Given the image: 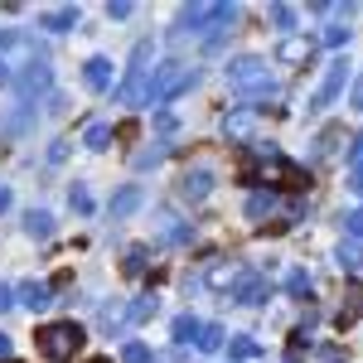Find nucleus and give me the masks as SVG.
Wrapping results in <instances>:
<instances>
[{"label": "nucleus", "mask_w": 363, "mask_h": 363, "mask_svg": "<svg viewBox=\"0 0 363 363\" xmlns=\"http://www.w3.org/2000/svg\"><path fill=\"white\" fill-rule=\"evenodd\" d=\"M242 179L247 184H277V189H296V194H306L310 189V174L301 165H291L286 155H262L257 165H242Z\"/></svg>", "instance_id": "obj_1"}, {"label": "nucleus", "mask_w": 363, "mask_h": 363, "mask_svg": "<svg viewBox=\"0 0 363 363\" xmlns=\"http://www.w3.org/2000/svg\"><path fill=\"white\" fill-rule=\"evenodd\" d=\"M34 344H39L44 363H68L83 349V325H78V320H49V325H39Z\"/></svg>", "instance_id": "obj_2"}, {"label": "nucleus", "mask_w": 363, "mask_h": 363, "mask_svg": "<svg viewBox=\"0 0 363 363\" xmlns=\"http://www.w3.org/2000/svg\"><path fill=\"white\" fill-rule=\"evenodd\" d=\"M199 83V68H189V63H160L155 73H150V107H165V102H174V97H184L189 87Z\"/></svg>", "instance_id": "obj_3"}, {"label": "nucleus", "mask_w": 363, "mask_h": 363, "mask_svg": "<svg viewBox=\"0 0 363 363\" xmlns=\"http://www.w3.org/2000/svg\"><path fill=\"white\" fill-rule=\"evenodd\" d=\"M228 83L238 87V92H257V97H267L272 92V73H267V63L262 58H233L228 63Z\"/></svg>", "instance_id": "obj_4"}, {"label": "nucleus", "mask_w": 363, "mask_h": 363, "mask_svg": "<svg viewBox=\"0 0 363 363\" xmlns=\"http://www.w3.org/2000/svg\"><path fill=\"white\" fill-rule=\"evenodd\" d=\"M54 87V68H49V58H34L25 63L20 73H15V92H20V102H34L39 92H49Z\"/></svg>", "instance_id": "obj_5"}, {"label": "nucleus", "mask_w": 363, "mask_h": 363, "mask_svg": "<svg viewBox=\"0 0 363 363\" xmlns=\"http://www.w3.org/2000/svg\"><path fill=\"white\" fill-rule=\"evenodd\" d=\"M116 102L121 107H150V68H131L126 83L116 87Z\"/></svg>", "instance_id": "obj_6"}, {"label": "nucleus", "mask_w": 363, "mask_h": 363, "mask_svg": "<svg viewBox=\"0 0 363 363\" xmlns=\"http://www.w3.org/2000/svg\"><path fill=\"white\" fill-rule=\"evenodd\" d=\"M344 83H349V63L335 58V63H330V73H325V83H320V92H315V112H320V107H330L339 92H344Z\"/></svg>", "instance_id": "obj_7"}, {"label": "nucleus", "mask_w": 363, "mask_h": 363, "mask_svg": "<svg viewBox=\"0 0 363 363\" xmlns=\"http://www.w3.org/2000/svg\"><path fill=\"white\" fill-rule=\"evenodd\" d=\"M315 54H320V44L315 39H301V34H286L281 49H277L281 63H315Z\"/></svg>", "instance_id": "obj_8"}, {"label": "nucleus", "mask_w": 363, "mask_h": 363, "mask_svg": "<svg viewBox=\"0 0 363 363\" xmlns=\"http://www.w3.org/2000/svg\"><path fill=\"white\" fill-rule=\"evenodd\" d=\"M15 306H25V310L54 306V286H44V281H25V286L15 291Z\"/></svg>", "instance_id": "obj_9"}, {"label": "nucleus", "mask_w": 363, "mask_h": 363, "mask_svg": "<svg viewBox=\"0 0 363 363\" xmlns=\"http://www.w3.org/2000/svg\"><path fill=\"white\" fill-rule=\"evenodd\" d=\"M233 301H238V306H262V301H267V281L252 277V272H242L238 286H233Z\"/></svg>", "instance_id": "obj_10"}, {"label": "nucleus", "mask_w": 363, "mask_h": 363, "mask_svg": "<svg viewBox=\"0 0 363 363\" xmlns=\"http://www.w3.org/2000/svg\"><path fill=\"white\" fill-rule=\"evenodd\" d=\"M252 126H257V112H252V107H238V112L223 116L228 140H252Z\"/></svg>", "instance_id": "obj_11"}, {"label": "nucleus", "mask_w": 363, "mask_h": 363, "mask_svg": "<svg viewBox=\"0 0 363 363\" xmlns=\"http://www.w3.org/2000/svg\"><path fill=\"white\" fill-rule=\"evenodd\" d=\"M83 83L92 92H107L112 87V58H87L83 63Z\"/></svg>", "instance_id": "obj_12"}, {"label": "nucleus", "mask_w": 363, "mask_h": 363, "mask_svg": "<svg viewBox=\"0 0 363 363\" xmlns=\"http://www.w3.org/2000/svg\"><path fill=\"white\" fill-rule=\"evenodd\" d=\"M208 189H213V174L208 169H184V179H179V194L184 199H208Z\"/></svg>", "instance_id": "obj_13"}, {"label": "nucleus", "mask_w": 363, "mask_h": 363, "mask_svg": "<svg viewBox=\"0 0 363 363\" xmlns=\"http://www.w3.org/2000/svg\"><path fill=\"white\" fill-rule=\"evenodd\" d=\"M238 277H242V267H238V262H213V267L203 272V281H208L213 291H233Z\"/></svg>", "instance_id": "obj_14"}, {"label": "nucleus", "mask_w": 363, "mask_h": 363, "mask_svg": "<svg viewBox=\"0 0 363 363\" xmlns=\"http://www.w3.org/2000/svg\"><path fill=\"white\" fill-rule=\"evenodd\" d=\"M277 208H281V203H277V194H272V189H257V194L247 199V218H252V223H262V218H272Z\"/></svg>", "instance_id": "obj_15"}, {"label": "nucleus", "mask_w": 363, "mask_h": 363, "mask_svg": "<svg viewBox=\"0 0 363 363\" xmlns=\"http://www.w3.org/2000/svg\"><path fill=\"white\" fill-rule=\"evenodd\" d=\"M44 29H54V34H63V29H73L78 25V5H58V10H49L44 20H39Z\"/></svg>", "instance_id": "obj_16"}, {"label": "nucleus", "mask_w": 363, "mask_h": 363, "mask_svg": "<svg viewBox=\"0 0 363 363\" xmlns=\"http://www.w3.org/2000/svg\"><path fill=\"white\" fill-rule=\"evenodd\" d=\"M121 272H126V277H145V272H150V247H126Z\"/></svg>", "instance_id": "obj_17"}, {"label": "nucleus", "mask_w": 363, "mask_h": 363, "mask_svg": "<svg viewBox=\"0 0 363 363\" xmlns=\"http://www.w3.org/2000/svg\"><path fill=\"white\" fill-rule=\"evenodd\" d=\"M199 349H203V354H218V349H223L228 344V335H223V325H199V339H194Z\"/></svg>", "instance_id": "obj_18"}, {"label": "nucleus", "mask_w": 363, "mask_h": 363, "mask_svg": "<svg viewBox=\"0 0 363 363\" xmlns=\"http://www.w3.org/2000/svg\"><path fill=\"white\" fill-rule=\"evenodd\" d=\"M136 208H140V189H136V184H126V189L112 199V218H126V213H136Z\"/></svg>", "instance_id": "obj_19"}, {"label": "nucleus", "mask_w": 363, "mask_h": 363, "mask_svg": "<svg viewBox=\"0 0 363 363\" xmlns=\"http://www.w3.org/2000/svg\"><path fill=\"white\" fill-rule=\"evenodd\" d=\"M228 354H233L238 363H247V359H257V354H262V344H257V339H247V335H233V339H228Z\"/></svg>", "instance_id": "obj_20"}, {"label": "nucleus", "mask_w": 363, "mask_h": 363, "mask_svg": "<svg viewBox=\"0 0 363 363\" xmlns=\"http://www.w3.org/2000/svg\"><path fill=\"white\" fill-rule=\"evenodd\" d=\"M25 233L29 238H49V233H54V218H49L44 208H29L25 213Z\"/></svg>", "instance_id": "obj_21"}, {"label": "nucleus", "mask_w": 363, "mask_h": 363, "mask_svg": "<svg viewBox=\"0 0 363 363\" xmlns=\"http://www.w3.org/2000/svg\"><path fill=\"white\" fill-rule=\"evenodd\" d=\"M112 126H102V121H92V126H87V136H83V145L87 150H107V145H112Z\"/></svg>", "instance_id": "obj_22"}, {"label": "nucleus", "mask_w": 363, "mask_h": 363, "mask_svg": "<svg viewBox=\"0 0 363 363\" xmlns=\"http://www.w3.org/2000/svg\"><path fill=\"white\" fill-rule=\"evenodd\" d=\"M359 315H363V286H359V281H349V291H344V325L359 320Z\"/></svg>", "instance_id": "obj_23"}, {"label": "nucleus", "mask_w": 363, "mask_h": 363, "mask_svg": "<svg viewBox=\"0 0 363 363\" xmlns=\"http://www.w3.org/2000/svg\"><path fill=\"white\" fill-rule=\"evenodd\" d=\"M165 155H169V145H160V140H155L150 150H136V160H131V165H136V169H150V165H160Z\"/></svg>", "instance_id": "obj_24"}, {"label": "nucleus", "mask_w": 363, "mask_h": 363, "mask_svg": "<svg viewBox=\"0 0 363 363\" xmlns=\"http://www.w3.org/2000/svg\"><path fill=\"white\" fill-rule=\"evenodd\" d=\"M155 306H160V301H155V296H140L136 306L126 310V320H131V325H145V320H150V315H155Z\"/></svg>", "instance_id": "obj_25"}, {"label": "nucleus", "mask_w": 363, "mask_h": 363, "mask_svg": "<svg viewBox=\"0 0 363 363\" xmlns=\"http://www.w3.org/2000/svg\"><path fill=\"white\" fill-rule=\"evenodd\" d=\"M339 267H344V272H359L363 267V247L359 242H344V247H339Z\"/></svg>", "instance_id": "obj_26"}, {"label": "nucleus", "mask_w": 363, "mask_h": 363, "mask_svg": "<svg viewBox=\"0 0 363 363\" xmlns=\"http://www.w3.org/2000/svg\"><path fill=\"white\" fill-rule=\"evenodd\" d=\"M174 339H179V344H194L199 339V320L194 315H179V320H174Z\"/></svg>", "instance_id": "obj_27"}, {"label": "nucleus", "mask_w": 363, "mask_h": 363, "mask_svg": "<svg viewBox=\"0 0 363 363\" xmlns=\"http://www.w3.org/2000/svg\"><path fill=\"white\" fill-rule=\"evenodd\" d=\"M272 25H277V29H296V5L277 0V5H272Z\"/></svg>", "instance_id": "obj_28"}, {"label": "nucleus", "mask_w": 363, "mask_h": 363, "mask_svg": "<svg viewBox=\"0 0 363 363\" xmlns=\"http://www.w3.org/2000/svg\"><path fill=\"white\" fill-rule=\"evenodd\" d=\"M68 203H73V213H92V194H87L83 184H73V189H68Z\"/></svg>", "instance_id": "obj_29"}, {"label": "nucleus", "mask_w": 363, "mask_h": 363, "mask_svg": "<svg viewBox=\"0 0 363 363\" xmlns=\"http://www.w3.org/2000/svg\"><path fill=\"white\" fill-rule=\"evenodd\" d=\"M325 44H330V49H344V44H349V25H330L325 29Z\"/></svg>", "instance_id": "obj_30"}, {"label": "nucleus", "mask_w": 363, "mask_h": 363, "mask_svg": "<svg viewBox=\"0 0 363 363\" xmlns=\"http://www.w3.org/2000/svg\"><path fill=\"white\" fill-rule=\"evenodd\" d=\"M121 363H150V349L145 344H126L121 349Z\"/></svg>", "instance_id": "obj_31"}, {"label": "nucleus", "mask_w": 363, "mask_h": 363, "mask_svg": "<svg viewBox=\"0 0 363 363\" xmlns=\"http://www.w3.org/2000/svg\"><path fill=\"white\" fill-rule=\"evenodd\" d=\"M349 165H354V174H363V136H354V145H349Z\"/></svg>", "instance_id": "obj_32"}, {"label": "nucleus", "mask_w": 363, "mask_h": 363, "mask_svg": "<svg viewBox=\"0 0 363 363\" xmlns=\"http://www.w3.org/2000/svg\"><path fill=\"white\" fill-rule=\"evenodd\" d=\"M286 286H291V296H306V291H310V277H306V272H291V281H286Z\"/></svg>", "instance_id": "obj_33"}, {"label": "nucleus", "mask_w": 363, "mask_h": 363, "mask_svg": "<svg viewBox=\"0 0 363 363\" xmlns=\"http://www.w3.org/2000/svg\"><path fill=\"white\" fill-rule=\"evenodd\" d=\"M344 228H349V233H354V242H359V238H363V208H354V213L344 218Z\"/></svg>", "instance_id": "obj_34"}, {"label": "nucleus", "mask_w": 363, "mask_h": 363, "mask_svg": "<svg viewBox=\"0 0 363 363\" xmlns=\"http://www.w3.org/2000/svg\"><path fill=\"white\" fill-rule=\"evenodd\" d=\"M107 15H112V20H126V15H131V0H107Z\"/></svg>", "instance_id": "obj_35"}, {"label": "nucleus", "mask_w": 363, "mask_h": 363, "mask_svg": "<svg viewBox=\"0 0 363 363\" xmlns=\"http://www.w3.org/2000/svg\"><path fill=\"white\" fill-rule=\"evenodd\" d=\"M49 160H54V165H58V160H68V140H54V150H49Z\"/></svg>", "instance_id": "obj_36"}, {"label": "nucleus", "mask_w": 363, "mask_h": 363, "mask_svg": "<svg viewBox=\"0 0 363 363\" xmlns=\"http://www.w3.org/2000/svg\"><path fill=\"white\" fill-rule=\"evenodd\" d=\"M10 306H15V291H10V286L0 281V310H10Z\"/></svg>", "instance_id": "obj_37"}, {"label": "nucleus", "mask_w": 363, "mask_h": 363, "mask_svg": "<svg viewBox=\"0 0 363 363\" xmlns=\"http://www.w3.org/2000/svg\"><path fill=\"white\" fill-rule=\"evenodd\" d=\"M0 83H15V68H10L5 58H0Z\"/></svg>", "instance_id": "obj_38"}, {"label": "nucleus", "mask_w": 363, "mask_h": 363, "mask_svg": "<svg viewBox=\"0 0 363 363\" xmlns=\"http://www.w3.org/2000/svg\"><path fill=\"white\" fill-rule=\"evenodd\" d=\"M15 354V344H10V335H0V359H10Z\"/></svg>", "instance_id": "obj_39"}, {"label": "nucleus", "mask_w": 363, "mask_h": 363, "mask_svg": "<svg viewBox=\"0 0 363 363\" xmlns=\"http://www.w3.org/2000/svg\"><path fill=\"white\" fill-rule=\"evenodd\" d=\"M354 107L363 112V73H359V83H354Z\"/></svg>", "instance_id": "obj_40"}, {"label": "nucleus", "mask_w": 363, "mask_h": 363, "mask_svg": "<svg viewBox=\"0 0 363 363\" xmlns=\"http://www.w3.org/2000/svg\"><path fill=\"white\" fill-rule=\"evenodd\" d=\"M5 208H10V189H0V213H5Z\"/></svg>", "instance_id": "obj_41"}, {"label": "nucleus", "mask_w": 363, "mask_h": 363, "mask_svg": "<svg viewBox=\"0 0 363 363\" xmlns=\"http://www.w3.org/2000/svg\"><path fill=\"white\" fill-rule=\"evenodd\" d=\"M354 194H359V199H363V174H354Z\"/></svg>", "instance_id": "obj_42"}, {"label": "nucleus", "mask_w": 363, "mask_h": 363, "mask_svg": "<svg viewBox=\"0 0 363 363\" xmlns=\"http://www.w3.org/2000/svg\"><path fill=\"white\" fill-rule=\"evenodd\" d=\"M87 363H112V359H87Z\"/></svg>", "instance_id": "obj_43"}]
</instances>
